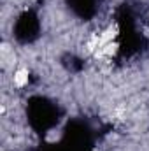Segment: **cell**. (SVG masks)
I'll return each instance as SVG.
<instances>
[{
  "label": "cell",
  "mask_w": 149,
  "mask_h": 151,
  "mask_svg": "<svg viewBox=\"0 0 149 151\" xmlns=\"http://www.w3.org/2000/svg\"><path fill=\"white\" fill-rule=\"evenodd\" d=\"M117 21V53L116 60L125 62L132 56L142 53L148 47V39L144 37L137 28L135 12L128 4H121L116 11Z\"/></svg>",
  "instance_id": "obj_1"
},
{
  "label": "cell",
  "mask_w": 149,
  "mask_h": 151,
  "mask_svg": "<svg viewBox=\"0 0 149 151\" xmlns=\"http://www.w3.org/2000/svg\"><path fill=\"white\" fill-rule=\"evenodd\" d=\"M62 114H63V111L60 109V106L54 104L53 100H49L47 97L34 95L27 102L28 123L34 128V132H37L39 135H46L49 130H53L58 125Z\"/></svg>",
  "instance_id": "obj_2"
},
{
  "label": "cell",
  "mask_w": 149,
  "mask_h": 151,
  "mask_svg": "<svg viewBox=\"0 0 149 151\" xmlns=\"http://www.w3.org/2000/svg\"><path fill=\"white\" fill-rule=\"evenodd\" d=\"M12 34L19 44H32L34 40H37L40 35V19L37 12L34 9L23 11L14 23Z\"/></svg>",
  "instance_id": "obj_3"
},
{
  "label": "cell",
  "mask_w": 149,
  "mask_h": 151,
  "mask_svg": "<svg viewBox=\"0 0 149 151\" xmlns=\"http://www.w3.org/2000/svg\"><path fill=\"white\" fill-rule=\"evenodd\" d=\"M100 2L102 0H67V5L77 18H81L84 21H90L98 12Z\"/></svg>",
  "instance_id": "obj_4"
},
{
  "label": "cell",
  "mask_w": 149,
  "mask_h": 151,
  "mask_svg": "<svg viewBox=\"0 0 149 151\" xmlns=\"http://www.w3.org/2000/svg\"><path fill=\"white\" fill-rule=\"evenodd\" d=\"M63 65H65L69 70H72V72H79V70L84 67V62L79 60V58H75V56H72V55H67V56L63 58Z\"/></svg>",
  "instance_id": "obj_5"
}]
</instances>
